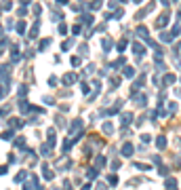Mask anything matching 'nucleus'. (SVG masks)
Listing matches in <instances>:
<instances>
[{
    "label": "nucleus",
    "mask_w": 181,
    "mask_h": 190,
    "mask_svg": "<svg viewBox=\"0 0 181 190\" xmlns=\"http://www.w3.org/2000/svg\"><path fill=\"white\" fill-rule=\"evenodd\" d=\"M72 30H74V34H80V32H82V28H80V26H74Z\"/></svg>",
    "instance_id": "obj_22"
},
{
    "label": "nucleus",
    "mask_w": 181,
    "mask_h": 190,
    "mask_svg": "<svg viewBox=\"0 0 181 190\" xmlns=\"http://www.w3.org/2000/svg\"><path fill=\"white\" fill-rule=\"evenodd\" d=\"M124 76L133 78V76H135V70H133V68H124Z\"/></svg>",
    "instance_id": "obj_12"
},
{
    "label": "nucleus",
    "mask_w": 181,
    "mask_h": 190,
    "mask_svg": "<svg viewBox=\"0 0 181 190\" xmlns=\"http://www.w3.org/2000/svg\"><path fill=\"white\" fill-rule=\"evenodd\" d=\"M120 2H124V0H120Z\"/></svg>",
    "instance_id": "obj_28"
},
{
    "label": "nucleus",
    "mask_w": 181,
    "mask_h": 190,
    "mask_svg": "<svg viewBox=\"0 0 181 190\" xmlns=\"http://www.w3.org/2000/svg\"><path fill=\"white\" fill-rule=\"evenodd\" d=\"M173 82H175V76L173 74H166L164 76V85H173Z\"/></svg>",
    "instance_id": "obj_11"
},
{
    "label": "nucleus",
    "mask_w": 181,
    "mask_h": 190,
    "mask_svg": "<svg viewBox=\"0 0 181 190\" xmlns=\"http://www.w3.org/2000/svg\"><path fill=\"white\" fill-rule=\"evenodd\" d=\"M109 184L116 186V184H118V177H116V175H109Z\"/></svg>",
    "instance_id": "obj_18"
},
{
    "label": "nucleus",
    "mask_w": 181,
    "mask_h": 190,
    "mask_svg": "<svg viewBox=\"0 0 181 190\" xmlns=\"http://www.w3.org/2000/svg\"><path fill=\"white\" fill-rule=\"evenodd\" d=\"M72 66L78 68V66H80V57H72Z\"/></svg>",
    "instance_id": "obj_19"
},
{
    "label": "nucleus",
    "mask_w": 181,
    "mask_h": 190,
    "mask_svg": "<svg viewBox=\"0 0 181 190\" xmlns=\"http://www.w3.org/2000/svg\"><path fill=\"white\" fill-rule=\"evenodd\" d=\"M7 173V167H0V175H4Z\"/></svg>",
    "instance_id": "obj_24"
},
{
    "label": "nucleus",
    "mask_w": 181,
    "mask_h": 190,
    "mask_svg": "<svg viewBox=\"0 0 181 190\" xmlns=\"http://www.w3.org/2000/svg\"><path fill=\"white\" fill-rule=\"evenodd\" d=\"M156 146H158V148H160V150H162V148L166 146V139H164V137L160 135V137H158V139H156Z\"/></svg>",
    "instance_id": "obj_9"
},
{
    "label": "nucleus",
    "mask_w": 181,
    "mask_h": 190,
    "mask_svg": "<svg viewBox=\"0 0 181 190\" xmlns=\"http://www.w3.org/2000/svg\"><path fill=\"white\" fill-rule=\"evenodd\" d=\"M26 93H28V87H26V85H21V87H19V95H21V97H23Z\"/></svg>",
    "instance_id": "obj_16"
},
{
    "label": "nucleus",
    "mask_w": 181,
    "mask_h": 190,
    "mask_svg": "<svg viewBox=\"0 0 181 190\" xmlns=\"http://www.w3.org/2000/svg\"><path fill=\"white\" fill-rule=\"evenodd\" d=\"M13 137V131H7V133H2V139H11Z\"/></svg>",
    "instance_id": "obj_20"
},
{
    "label": "nucleus",
    "mask_w": 181,
    "mask_h": 190,
    "mask_svg": "<svg viewBox=\"0 0 181 190\" xmlns=\"http://www.w3.org/2000/svg\"><path fill=\"white\" fill-rule=\"evenodd\" d=\"M133 51H135V55H141V53H143V46H141L139 42H135V44H133Z\"/></svg>",
    "instance_id": "obj_8"
},
{
    "label": "nucleus",
    "mask_w": 181,
    "mask_h": 190,
    "mask_svg": "<svg viewBox=\"0 0 181 190\" xmlns=\"http://www.w3.org/2000/svg\"><path fill=\"white\" fill-rule=\"evenodd\" d=\"M97 190H105V184H97Z\"/></svg>",
    "instance_id": "obj_23"
},
{
    "label": "nucleus",
    "mask_w": 181,
    "mask_h": 190,
    "mask_svg": "<svg viewBox=\"0 0 181 190\" xmlns=\"http://www.w3.org/2000/svg\"><path fill=\"white\" fill-rule=\"evenodd\" d=\"M17 32H19V34H26V23H23V21L17 23Z\"/></svg>",
    "instance_id": "obj_10"
},
{
    "label": "nucleus",
    "mask_w": 181,
    "mask_h": 190,
    "mask_svg": "<svg viewBox=\"0 0 181 190\" xmlns=\"http://www.w3.org/2000/svg\"><path fill=\"white\" fill-rule=\"evenodd\" d=\"M9 74H11V63H2L0 66V76L4 80H9Z\"/></svg>",
    "instance_id": "obj_1"
},
{
    "label": "nucleus",
    "mask_w": 181,
    "mask_h": 190,
    "mask_svg": "<svg viewBox=\"0 0 181 190\" xmlns=\"http://www.w3.org/2000/svg\"><path fill=\"white\" fill-rule=\"evenodd\" d=\"M103 133H105V135H112V133H114V125H112V123H105V125H103Z\"/></svg>",
    "instance_id": "obj_6"
},
{
    "label": "nucleus",
    "mask_w": 181,
    "mask_h": 190,
    "mask_svg": "<svg viewBox=\"0 0 181 190\" xmlns=\"http://www.w3.org/2000/svg\"><path fill=\"white\" fill-rule=\"evenodd\" d=\"M26 144V137H19L17 141H15V148H21V146H23Z\"/></svg>",
    "instance_id": "obj_13"
},
{
    "label": "nucleus",
    "mask_w": 181,
    "mask_h": 190,
    "mask_svg": "<svg viewBox=\"0 0 181 190\" xmlns=\"http://www.w3.org/2000/svg\"><path fill=\"white\" fill-rule=\"evenodd\" d=\"M97 165H99V167H103V165H105V158L103 156H97V161H95Z\"/></svg>",
    "instance_id": "obj_17"
},
{
    "label": "nucleus",
    "mask_w": 181,
    "mask_h": 190,
    "mask_svg": "<svg viewBox=\"0 0 181 190\" xmlns=\"http://www.w3.org/2000/svg\"><path fill=\"white\" fill-rule=\"evenodd\" d=\"M120 123H122V127L131 125V123H133V114H122V118H120Z\"/></svg>",
    "instance_id": "obj_3"
},
{
    "label": "nucleus",
    "mask_w": 181,
    "mask_h": 190,
    "mask_svg": "<svg viewBox=\"0 0 181 190\" xmlns=\"http://www.w3.org/2000/svg\"><path fill=\"white\" fill-rule=\"evenodd\" d=\"M133 150H135V148H133L131 144H124V148H122V156H131Z\"/></svg>",
    "instance_id": "obj_5"
},
{
    "label": "nucleus",
    "mask_w": 181,
    "mask_h": 190,
    "mask_svg": "<svg viewBox=\"0 0 181 190\" xmlns=\"http://www.w3.org/2000/svg\"><path fill=\"white\" fill-rule=\"evenodd\" d=\"M135 2H141V0H135Z\"/></svg>",
    "instance_id": "obj_27"
},
{
    "label": "nucleus",
    "mask_w": 181,
    "mask_h": 190,
    "mask_svg": "<svg viewBox=\"0 0 181 190\" xmlns=\"http://www.w3.org/2000/svg\"><path fill=\"white\" fill-rule=\"evenodd\" d=\"M32 2V0H21V4H30Z\"/></svg>",
    "instance_id": "obj_25"
},
{
    "label": "nucleus",
    "mask_w": 181,
    "mask_h": 190,
    "mask_svg": "<svg viewBox=\"0 0 181 190\" xmlns=\"http://www.w3.org/2000/svg\"><path fill=\"white\" fill-rule=\"evenodd\" d=\"M82 190H90V184H86V186H82Z\"/></svg>",
    "instance_id": "obj_26"
},
{
    "label": "nucleus",
    "mask_w": 181,
    "mask_h": 190,
    "mask_svg": "<svg viewBox=\"0 0 181 190\" xmlns=\"http://www.w3.org/2000/svg\"><path fill=\"white\" fill-rule=\"evenodd\" d=\"M112 44H114V42H112L109 38H103V51H105V53H107V51L112 49Z\"/></svg>",
    "instance_id": "obj_7"
},
{
    "label": "nucleus",
    "mask_w": 181,
    "mask_h": 190,
    "mask_svg": "<svg viewBox=\"0 0 181 190\" xmlns=\"http://www.w3.org/2000/svg\"><path fill=\"white\" fill-rule=\"evenodd\" d=\"M42 175H44V180H53V175H55V173L47 167V165H44V167H42Z\"/></svg>",
    "instance_id": "obj_4"
},
{
    "label": "nucleus",
    "mask_w": 181,
    "mask_h": 190,
    "mask_svg": "<svg viewBox=\"0 0 181 190\" xmlns=\"http://www.w3.org/2000/svg\"><path fill=\"white\" fill-rule=\"evenodd\" d=\"M135 167H137L139 171H147L150 167H147V165H143V163H137V165H135Z\"/></svg>",
    "instance_id": "obj_15"
},
{
    "label": "nucleus",
    "mask_w": 181,
    "mask_h": 190,
    "mask_svg": "<svg viewBox=\"0 0 181 190\" xmlns=\"http://www.w3.org/2000/svg\"><path fill=\"white\" fill-rule=\"evenodd\" d=\"M49 44H51V40H49V38H47V40H42V42H40V51H44Z\"/></svg>",
    "instance_id": "obj_14"
},
{
    "label": "nucleus",
    "mask_w": 181,
    "mask_h": 190,
    "mask_svg": "<svg viewBox=\"0 0 181 190\" xmlns=\"http://www.w3.org/2000/svg\"><path fill=\"white\" fill-rule=\"evenodd\" d=\"M49 85H51V87H55V85H57V78H55V76H51V78H49Z\"/></svg>",
    "instance_id": "obj_21"
},
{
    "label": "nucleus",
    "mask_w": 181,
    "mask_h": 190,
    "mask_svg": "<svg viewBox=\"0 0 181 190\" xmlns=\"http://www.w3.org/2000/svg\"><path fill=\"white\" fill-rule=\"evenodd\" d=\"M76 80H78V76H76V74H72V72L63 76V82H65V85H74Z\"/></svg>",
    "instance_id": "obj_2"
}]
</instances>
